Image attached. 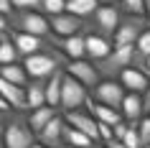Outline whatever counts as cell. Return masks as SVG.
Instances as JSON below:
<instances>
[{"label":"cell","instance_id":"9c48e42d","mask_svg":"<svg viewBox=\"0 0 150 148\" xmlns=\"http://www.w3.org/2000/svg\"><path fill=\"white\" fill-rule=\"evenodd\" d=\"M66 74H71L74 79H79L87 89H94L99 82H102V74L97 69L94 61H87V59H79V61H66Z\"/></svg>","mask_w":150,"mask_h":148},{"label":"cell","instance_id":"5b68a950","mask_svg":"<svg viewBox=\"0 0 150 148\" xmlns=\"http://www.w3.org/2000/svg\"><path fill=\"white\" fill-rule=\"evenodd\" d=\"M120 23H122V16H120V10L115 5H99L97 13L92 16V23H87V28H89V33H97V36L115 41Z\"/></svg>","mask_w":150,"mask_h":148},{"label":"cell","instance_id":"9a60e30c","mask_svg":"<svg viewBox=\"0 0 150 148\" xmlns=\"http://www.w3.org/2000/svg\"><path fill=\"white\" fill-rule=\"evenodd\" d=\"M0 94H3V100L8 102L16 112H25V110L31 112L25 87H16V84H10V82H3V79H0Z\"/></svg>","mask_w":150,"mask_h":148},{"label":"cell","instance_id":"7a4b0ae2","mask_svg":"<svg viewBox=\"0 0 150 148\" xmlns=\"http://www.w3.org/2000/svg\"><path fill=\"white\" fill-rule=\"evenodd\" d=\"M23 66L28 69V77L33 79H51L56 71L61 69V56L56 49L48 46L46 51H41V54H33L28 59H23Z\"/></svg>","mask_w":150,"mask_h":148},{"label":"cell","instance_id":"44dd1931","mask_svg":"<svg viewBox=\"0 0 150 148\" xmlns=\"http://www.w3.org/2000/svg\"><path fill=\"white\" fill-rule=\"evenodd\" d=\"M46 87H48V79H33L31 84L25 87V94H28V107H31V110H38V107H43V105H48Z\"/></svg>","mask_w":150,"mask_h":148},{"label":"cell","instance_id":"d6986e66","mask_svg":"<svg viewBox=\"0 0 150 148\" xmlns=\"http://www.w3.org/2000/svg\"><path fill=\"white\" fill-rule=\"evenodd\" d=\"M87 110L97 117V123L112 125V128L125 120V117H122V110H115V107H107V105H99V102H94L92 97H89V102H87Z\"/></svg>","mask_w":150,"mask_h":148},{"label":"cell","instance_id":"4dcf8cb0","mask_svg":"<svg viewBox=\"0 0 150 148\" xmlns=\"http://www.w3.org/2000/svg\"><path fill=\"white\" fill-rule=\"evenodd\" d=\"M99 135H102V140H104V143H110V140H115V128H112V125L99 123Z\"/></svg>","mask_w":150,"mask_h":148},{"label":"cell","instance_id":"30bf717a","mask_svg":"<svg viewBox=\"0 0 150 148\" xmlns=\"http://www.w3.org/2000/svg\"><path fill=\"white\" fill-rule=\"evenodd\" d=\"M51 46H56L61 51V56H66V61H79L87 56V36H71V39H59V36H51Z\"/></svg>","mask_w":150,"mask_h":148},{"label":"cell","instance_id":"8fae6325","mask_svg":"<svg viewBox=\"0 0 150 148\" xmlns=\"http://www.w3.org/2000/svg\"><path fill=\"white\" fill-rule=\"evenodd\" d=\"M48 21H51V31H54V36H59V39L79 36V33L87 28L84 18H76V16H71V13H61V16L48 18Z\"/></svg>","mask_w":150,"mask_h":148},{"label":"cell","instance_id":"5bb4252c","mask_svg":"<svg viewBox=\"0 0 150 148\" xmlns=\"http://www.w3.org/2000/svg\"><path fill=\"white\" fill-rule=\"evenodd\" d=\"M64 128H66V117L56 115L51 123L38 133V143L46 148H64Z\"/></svg>","mask_w":150,"mask_h":148},{"label":"cell","instance_id":"52a82bcc","mask_svg":"<svg viewBox=\"0 0 150 148\" xmlns=\"http://www.w3.org/2000/svg\"><path fill=\"white\" fill-rule=\"evenodd\" d=\"M145 31H150V21L148 18L122 16V23H120L117 33H115V46H135Z\"/></svg>","mask_w":150,"mask_h":148},{"label":"cell","instance_id":"ba28073f","mask_svg":"<svg viewBox=\"0 0 150 148\" xmlns=\"http://www.w3.org/2000/svg\"><path fill=\"white\" fill-rule=\"evenodd\" d=\"M125 97H127V89L120 84L117 79H102V82L92 89V100L94 102L107 105V107H115V110H122Z\"/></svg>","mask_w":150,"mask_h":148},{"label":"cell","instance_id":"2e32d148","mask_svg":"<svg viewBox=\"0 0 150 148\" xmlns=\"http://www.w3.org/2000/svg\"><path fill=\"white\" fill-rule=\"evenodd\" d=\"M115 51V41L104 39V36H97V33H87V56L89 61H104L107 56Z\"/></svg>","mask_w":150,"mask_h":148},{"label":"cell","instance_id":"74e56055","mask_svg":"<svg viewBox=\"0 0 150 148\" xmlns=\"http://www.w3.org/2000/svg\"><path fill=\"white\" fill-rule=\"evenodd\" d=\"M97 148H102V146H97ZM104 148H107V146H104Z\"/></svg>","mask_w":150,"mask_h":148},{"label":"cell","instance_id":"e575fe53","mask_svg":"<svg viewBox=\"0 0 150 148\" xmlns=\"http://www.w3.org/2000/svg\"><path fill=\"white\" fill-rule=\"evenodd\" d=\"M145 18L150 21V0H145Z\"/></svg>","mask_w":150,"mask_h":148},{"label":"cell","instance_id":"4fadbf2b","mask_svg":"<svg viewBox=\"0 0 150 148\" xmlns=\"http://www.w3.org/2000/svg\"><path fill=\"white\" fill-rule=\"evenodd\" d=\"M8 33H10V39H13V44H16L18 54L23 56V59L46 51L48 44H51L48 39H38V36H31V33H16V31H8Z\"/></svg>","mask_w":150,"mask_h":148},{"label":"cell","instance_id":"8d00e7d4","mask_svg":"<svg viewBox=\"0 0 150 148\" xmlns=\"http://www.w3.org/2000/svg\"><path fill=\"white\" fill-rule=\"evenodd\" d=\"M33 148H46V146H41V143H36V146H33Z\"/></svg>","mask_w":150,"mask_h":148},{"label":"cell","instance_id":"484cf974","mask_svg":"<svg viewBox=\"0 0 150 148\" xmlns=\"http://www.w3.org/2000/svg\"><path fill=\"white\" fill-rule=\"evenodd\" d=\"M18 49L16 44H13V39H10L8 31H3V39H0V64L5 66V64H18Z\"/></svg>","mask_w":150,"mask_h":148},{"label":"cell","instance_id":"4316f807","mask_svg":"<svg viewBox=\"0 0 150 148\" xmlns=\"http://www.w3.org/2000/svg\"><path fill=\"white\" fill-rule=\"evenodd\" d=\"M41 13H43L46 18L61 16V13H66V0H43V5H41Z\"/></svg>","mask_w":150,"mask_h":148},{"label":"cell","instance_id":"d590c367","mask_svg":"<svg viewBox=\"0 0 150 148\" xmlns=\"http://www.w3.org/2000/svg\"><path fill=\"white\" fill-rule=\"evenodd\" d=\"M115 0H99V5H112Z\"/></svg>","mask_w":150,"mask_h":148},{"label":"cell","instance_id":"d4e9b609","mask_svg":"<svg viewBox=\"0 0 150 148\" xmlns=\"http://www.w3.org/2000/svg\"><path fill=\"white\" fill-rule=\"evenodd\" d=\"M99 8V0H66V13L76 18H89Z\"/></svg>","mask_w":150,"mask_h":148},{"label":"cell","instance_id":"ac0fdd59","mask_svg":"<svg viewBox=\"0 0 150 148\" xmlns=\"http://www.w3.org/2000/svg\"><path fill=\"white\" fill-rule=\"evenodd\" d=\"M120 84L125 87L127 92H137V94H145L150 89V79L145 71L135 69V66H130V69H125L122 74H120Z\"/></svg>","mask_w":150,"mask_h":148},{"label":"cell","instance_id":"3957f363","mask_svg":"<svg viewBox=\"0 0 150 148\" xmlns=\"http://www.w3.org/2000/svg\"><path fill=\"white\" fill-rule=\"evenodd\" d=\"M33 128L28 123V117H23V112H16L13 120H5V133H3V140H5V148H33Z\"/></svg>","mask_w":150,"mask_h":148},{"label":"cell","instance_id":"cb8c5ba5","mask_svg":"<svg viewBox=\"0 0 150 148\" xmlns=\"http://www.w3.org/2000/svg\"><path fill=\"white\" fill-rule=\"evenodd\" d=\"M64 146H71V148H97V143L89 138V135H84L81 130L71 128V125L66 123V128H64Z\"/></svg>","mask_w":150,"mask_h":148},{"label":"cell","instance_id":"ab89813d","mask_svg":"<svg viewBox=\"0 0 150 148\" xmlns=\"http://www.w3.org/2000/svg\"><path fill=\"white\" fill-rule=\"evenodd\" d=\"M145 148H150V146H145Z\"/></svg>","mask_w":150,"mask_h":148},{"label":"cell","instance_id":"603a6c76","mask_svg":"<svg viewBox=\"0 0 150 148\" xmlns=\"http://www.w3.org/2000/svg\"><path fill=\"white\" fill-rule=\"evenodd\" d=\"M64 79H66V69H59L54 77L48 79L46 94H48V107H61V89H64Z\"/></svg>","mask_w":150,"mask_h":148},{"label":"cell","instance_id":"6da1fadb","mask_svg":"<svg viewBox=\"0 0 150 148\" xmlns=\"http://www.w3.org/2000/svg\"><path fill=\"white\" fill-rule=\"evenodd\" d=\"M5 21H8V31L31 33V36H38V39H51L54 36L51 21L38 10H13V16L5 18Z\"/></svg>","mask_w":150,"mask_h":148},{"label":"cell","instance_id":"d6a6232c","mask_svg":"<svg viewBox=\"0 0 150 148\" xmlns=\"http://www.w3.org/2000/svg\"><path fill=\"white\" fill-rule=\"evenodd\" d=\"M142 100H145V115H150V89L142 94Z\"/></svg>","mask_w":150,"mask_h":148},{"label":"cell","instance_id":"7402d4cb","mask_svg":"<svg viewBox=\"0 0 150 148\" xmlns=\"http://www.w3.org/2000/svg\"><path fill=\"white\" fill-rule=\"evenodd\" d=\"M56 115H59V112H56V107H48V105H43V107L31 110V112H28V123H31L33 133L38 135V133L43 130V128H46V125L51 123V120H54Z\"/></svg>","mask_w":150,"mask_h":148},{"label":"cell","instance_id":"83f0119b","mask_svg":"<svg viewBox=\"0 0 150 148\" xmlns=\"http://www.w3.org/2000/svg\"><path fill=\"white\" fill-rule=\"evenodd\" d=\"M120 5L125 10V16L145 18V0H120Z\"/></svg>","mask_w":150,"mask_h":148},{"label":"cell","instance_id":"f35d334b","mask_svg":"<svg viewBox=\"0 0 150 148\" xmlns=\"http://www.w3.org/2000/svg\"><path fill=\"white\" fill-rule=\"evenodd\" d=\"M64 148H71V146H64Z\"/></svg>","mask_w":150,"mask_h":148},{"label":"cell","instance_id":"8992f818","mask_svg":"<svg viewBox=\"0 0 150 148\" xmlns=\"http://www.w3.org/2000/svg\"><path fill=\"white\" fill-rule=\"evenodd\" d=\"M89 89L81 84L79 79H74L71 74H66L64 79V89H61V110L64 112H76L89 102Z\"/></svg>","mask_w":150,"mask_h":148},{"label":"cell","instance_id":"277c9868","mask_svg":"<svg viewBox=\"0 0 150 148\" xmlns=\"http://www.w3.org/2000/svg\"><path fill=\"white\" fill-rule=\"evenodd\" d=\"M135 61V46H115L104 61H97V69L102 74V79H117L120 82V74L125 69H130Z\"/></svg>","mask_w":150,"mask_h":148},{"label":"cell","instance_id":"f546056e","mask_svg":"<svg viewBox=\"0 0 150 148\" xmlns=\"http://www.w3.org/2000/svg\"><path fill=\"white\" fill-rule=\"evenodd\" d=\"M137 130H140V138H142V148L150 146V115L142 117V123L137 125Z\"/></svg>","mask_w":150,"mask_h":148},{"label":"cell","instance_id":"836d02e7","mask_svg":"<svg viewBox=\"0 0 150 148\" xmlns=\"http://www.w3.org/2000/svg\"><path fill=\"white\" fill-rule=\"evenodd\" d=\"M107 148H127V146L122 143V140H110V143H107Z\"/></svg>","mask_w":150,"mask_h":148},{"label":"cell","instance_id":"ffe728a7","mask_svg":"<svg viewBox=\"0 0 150 148\" xmlns=\"http://www.w3.org/2000/svg\"><path fill=\"white\" fill-rule=\"evenodd\" d=\"M0 79L10 82V84H16V87H28L31 84L28 69H25L23 64H5V66H0Z\"/></svg>","mask_w":150,"mask_h":148},{"label":"cell","instance_id":"f1b7e54d","mask_svg":"<svg viewBox=\"0 0 150 148\" xmlns=\"http://www.w3.org/2000/svg\"><path fill=\"white\" fill-rule=\"evenodd\" d=\"M127 148H142V138H140V130L135 128V125H130V130H127L125 140H122Z\"/></svg>","mask_w":150,"mask_h":148},{"label":"cell","instance_id":"7c38bea8","mask_svg":"<svg viewBox=\"0 0 150 148\" xmlns=\"http://www.w3.org/2000/svg\"><path fill=\"white\" fill-rule=\"evenodd\" d=\"M66 123H69L71 128L81 130L84 135H89L94 143H99V140H102V135H99V123H97V117L92 115V112H84V110L66 112Z\"/></svg>","mask_w":150,"mask_h":148},{"label":"cell","instance_id":"1f68e13d","mask_svg":"<svg viewBox=\"0 0 150 148\" xmlns=\"http://www.w3.org/2000/svg\"><path fill=\"white\" fill-rule=\"evenodd\" d=\"M127 130H130V123H127V120H122L120 125H115V140H125Z\"/></svg>","mask_w":150,"mask_h":148},{"label":"cell","instance_id":"e0dca14e","mask_svg":"<svg viewBox=\"0 0 150 148\" xmlns=\"http://www.w3.org/2000/svg\"><path fill=\"white\" fill-rule=\"evenodd\" d=\"M122 117L130 125H135V128L142 123V117H145V100H142V94L127 92L125 102H122Z\"/></svg>","mask_w":150,"mask_h":148}]
</instances>
